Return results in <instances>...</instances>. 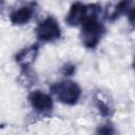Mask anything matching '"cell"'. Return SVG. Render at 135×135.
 Masks as SVG:
<instances>
[{"mask_svg": "<svg viewBox=\"0 0 135 135\" xmlns=\"http://www.w3.org/2000/svg\"><path fill=\"white\" fill-rule=\"evenodd\" d=\"M62 74L64 76H72L74 73H75V65L72 64V63H65L63 66H62Z\"/></svg>", "mask_w": 135, "mask_h": 135, "instance_id": "cell-12", "label": "cell"}, {"mask_svg": "<svg viewBox=\"0 0 135 135\" xmlns=\"http://www.w3.org/2000/svg\"><path fill=\"white\" fill-rule=\"evenodd\" d=\"M132 4H133L132 1H121L114 4V6H110V8L105 9V18L110 21L116 20L121 14L129 11Z\"/></svg>", "mask_w": 135, "mask_h": 135, "instance_id": "cell-8", "label": "cell"}, {"mask_svg": "<svg viewBox=\"0 0 135 135\" xmlns=\"http://www.w3.org/2000/svg\"><path fill=\"white\" fill-rule=\"evenodd\" d=\"M36 3L31 2L14 9L9 14V20L15 25H23L31 21L35 14Z\"/></svg>", "mask_w": 135, "mask_h": 135, "instance_id": "cell-6", "label": "cell"}, {"mask_svg": "<svg viewBox=\"0 0 135 135\" xmlns=\"http://www.w3.org/2000/svg\"><path fill=\"white\" fill-rule=\"evenodd\" d=\"M133 68H134V70H135V57H134V62H133Z\"/></svg>", "mask_w": 135, "mask_h": 135, "instance_id": "cell-14", "label": "cell"}, {"mask_svg": "<svg viewBox=\"0 0 135 135\" xmlns=\"http://www.w3.org/2000/svg\"><path fill=\"white\" fill-rule=\"evenodd\" d=\"M20 80L24 85L31 86L36 81V75L30 68H22V72L20 74Z\"/></svg>", "mask_w": 135, "mask_h": 135, "instance_id": "cell-10", "label": "cell"}, {"mask_svg": "<svg viewBox=\"0 0 135 135\" xmlns=\"http://www.w3.org/2000/svg\"><path fill=\"white\" fill-rule=\"evenodd\" d=\"M95 135H118V132L112 122H105L97 129Z\"/></svg>", "mask_w": 135, "mask_h": 135, "instance_id": "cell-11", "label": "cell"}, {"mask_svg": "<svg viewBox=\"0 0 135 135\" xmlns=\"http://www.w3.org/2000/svg\"><path fill=\"white\" fill-rule=\"evenodd\" d=\"M27 99L32 105V108L39 114L47 115L53 110V99L52 97L39 90L33 91L28 94Z\"/></svg>", "mask_w": 135, "mask_h": 135, "instance_id": "cell-5", "label": "cell"}, {"mask_svg": "<svg viewBox=\"0 0 135 135\" xmlns=\"http://www.w3.org/2000/svg\"><path fill=\"white\" fill-rule=\"evenodd\" d=\"M38 51H39L38 44H33L28 47H24L16 54L15 60L21 68H30L31 64L35 61L38 55Z\"/></svg>", "mask_w": 135, "mask_h": 135, "instance_id": "cell-7", "label": "cell"}, {"mask_svg": "<svg viewBox=\"0 0 135 135\" xmlns=\"http://www.w3.org/2000/svg\"><path fill=\"white\" fill-rule=\"evenodd\" d=\"M36 35L38 40L43 42H52L60 38L61 36V28L59 26L58 21L49 16L43 19L36 27Z\"/></svg>", "mask_w": 135, "mask_h": 135, "instance_id": "cell-4", "label": "cell"}, {"mask_svg": "<svg viewBox=\"0 0 135 135\" xmlns=\"http://www.w3.org/2000/svg\"><path fill=\"white\" fill-rule=\"evenodd\" d=\"M98 15L99 13L91 15L81 25L80 39L88 49H95L105 32L104 25L98 19Z\"/></svg>", "mask_w": 135, "mask_h": 135, "instance_id": "cell-1", "label": "cell"}, {"mask_svg": "<svg viewBox=\"0 0 135 135\" xmlns=\"http://www.w3.org/2000/svg\"><path fill=\"white\" fill-rule=\"evenodd\" d=\"M128 19L130 24L135 28V7H131L128 13Z\"/></svg>", "mask_w": 135, "mask_h": 135, "instance_id": "cell-13", "label": "cell"}, {"mask_svg": "<svg viewBox=\"0 0 135 135\" xmlns=\"http://www.w3.org/2000/svg\"><path fill=\"white\" fill-rule=\"evenodd\" d=\"M95 104L96 108L98 109L99 113L103 116V117H111L114 113L113 108L110 105L109 102H107L105 100H103L102 98L99 97H95Z\"/></svg>", "mask_w": 135, "mask_h": 135, "instance_id": "cell-9", "label": "cell"}, {"mask_svg": "<svg viewBox=\"0 0 135 135\" xmlns=\"http://www.w3.org/2000/svg\"><path fill=\"white\" fill-rule=\"evenodd\" d=\"M50 91L53 95L56 96V98L60 102L69 105L76 104L81 95V90L79 85L71 80L54 82L50 86Z\"/></svg>", "mask_w": 135, "mask_h": 135, "instance_id": "cell-2", "label": "cell"}, {"mask_svg": "<svg viewBox=\"0 0 135 135\" xmlns=\"http://www.w3.org/2000/svg\"><path fill=\"white\" fill-rule=\"evenodd\" d=\"M100 13V6L98 4H83L81 2H75L72 4L68 15L66 23L71 26H76L82 23L93 14Z\"/></svg>", "mask_w": 135, "mask_h": 135, "instance_id": "cell-3", "label": "cell"}]
</instances>
